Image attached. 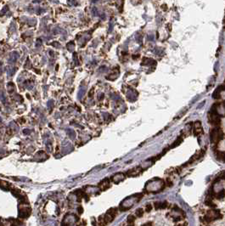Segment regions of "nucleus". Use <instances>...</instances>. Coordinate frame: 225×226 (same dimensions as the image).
<instances>
[{
	"label": "nucleus",
	"mask_w": 225,
	"mask_h": 226,
	"mask_svg": "<svg viewBox=\"0 0 225 226\" xmlns=\"http://www.w3.org/2000/svg\"><path fill=\"white\" fill-rule=\"evenodd\" d=\"M224 137V134L223 130L218 127L214 128L212 129L210 132V139H211V142L214 145H217V143H219Z\"/></svg>",
	"instance_id": "nucleus-1"
},
{
	"label": "nucleus",
	"mask_w": 225,
	"mask_h": 226,
	"mask_svg": "<svg viewBox=\"0 0 225 226\" xmlns=\"http://www.w3.org/2000/svg\"><path fill=\"white\" fill-rule=\"evenodd\" d=\"M223 215L220 213V211L217 210V209H213V210H209L207 213H206L205 217L201 218V220H204L206 224L211 223L216 219H219V218H222Z\"/></svg>",
	"instance_id": "nucleus-2"
},
{
	"label": "nucleus",
	"mask_w": 225,
	"mask_h": 226,
	"mask_svg": "<svg viewBox=\"0 0 225 226\" xmlns=\"http://www.w3.org/2000/svg\"><path fill=\"white\" fill-rule=\"evenodd\" d=\"M194 133L195 135H201L203 134V130H202V127L201 124L200 122H195L194 124Z\"/></svg>",
	"instance_id": "nucleus-3"
},
{
	"label": "nucleus",
	"mask_w": 225,
	"mask_h": 226,
	"mask_svg": "<svg viewBox=\"0 0 225 226\" xmlns=\"http://www.w3.org/2000/svg\"><path fill=\"white\" fill-rule=\"evenodd\" d=\"M167 205L168 203L167 202H155V207L156 209H165L167 207Z\"/></svg>",
	"instance_id": "nucleus-4"
},
{
	"label": "nucleus",
	"mask_w": 225,
	"mask_h": 226,
	"mask_svg": "<svg viewBox=\"0 0 225 226\" xmlns=\"http://www.w3.org/2000/svg\"><path fill=\"white\" fill-rule=\"evenodd\" d=\"M205 203H206V206H208L210 207H213V208H215V207H217V205L214 203V202L212 201V197H210V196H208L207 199H206Z\"/></svg>",
	"instance_id": "nucleus-5"
},
{
	"label": "nucleus",
	"mask_w": 225,
	"mask_h": 226,
	"mask_svg": "<svg viewBox=\"0 0 225 226\" xmlns=\"http://www.w3.org/2000/svg\"><path fill=\"white\" fill-rule=\"evenodd\" d=\"M141 172V168L140 167H136L134 168V169L129 171V174H128V175L129 176H135V175H138L139 173Z\"/></svg>",
	"instance_id": "nucleus-6"
},
{
	"label": "nucleus",
	"mask_w": 225,
	"mask_h": 226,
	"mask_svg": "<svg viewBox=\"0 0 225 226\" xmlns=\"http://www.w3.org/2000/svg\"><path fill=\"white\" fill-rule=\"evenodd\" d=\"M214 197H216L217 199H223V198H224V197H225V191H224V190H222V191H219L218 193H215Z\"/></svg>",
	"instance_id": "nucleus-7"
},
{
	"label": "nucleus",
	"mask_w": 225,
	"mask_h": 226,
	"mask_svg": "<svg viewBox=\"0 0 225 226\" xmlns=\"http://www.w3.org/2000/svg\"><path fill=\"white\" fill-rule=\"evenodd\" d=\"M217 158L221 161H224L225 162V153L224 152H217Z\"/></svg>",
	"instance_id": "nucleus-8"
},
{
	"label": "nucleus",
	"mask_w": 225,
	"mask_h": 226,
	"mask_svg": "<svg viewBox=\"0 0 225 226\" xmlns=\"http://www.w3.org/2000/svg\"><path fill=\"white\" fill-rule=\"evenodd\" d=\"M144 213V210L143 209V208H138V209L136 210V216H137L138 218L143 217Z\"/></svg>",
	"instance_id": "nucleus-9"
},
{
	"label": "nucleus",
	"mask_w": 225,
	"mask_h": 226,
	"mask_svg": "<svg viewBox=\"0 0 225 226\" xmlns=\"http://www.w3.org/2000/svg\"><path fill=\"white\" fill-rule=\"evenodd\" d=\"M182 140H183V139H182V138L181 137H179V138H178L177 139H176V141H175L173 144L171 145V147H172V148H174V147H176L177 145H178L180 144V143L182 142Z\"/></svg>",
	"instance_id": "nucleus-10"
},
{
	"label": "nucleus",
	"mask_w": 225,
	"mask_h": 226,
	"mask_svg": "<svg viewBox=\"0 0 225 226\" xmlns=\"http://www.w3.org/2000/svg\"><path fill=\"white\" fill-rule=\"evenodd\" d=\"M134 220H135V216H133V215H130V216H128L127 221H128V223H129V224H133Z\"/></svg>",
	"instance_id": "nucleus-11"
},
{
	"label": "nucleus",
	"mask_w": 225,
	"mask_h": 226,
	"mask_svg": "<svg viewBox=\"0 0 225 226\" xmlns=\"http://www.w3.org/2000/svg\"><path fill=\"white\" fill-rule=\"evenodd\" d=\"M152 210V205L151 204H147L145 207V211L147 212V213H149Z\"/></svg>",
	"instance_id": "nucleus-12"
},
{
	"label": "nucleus",
	"mask_w": 225,
	"mask_h": 226,
	"mask_svg": "<svg viewBox=\"0 0 225 226\" xmlns=\"http://www.w3.org/2000/svg\"><path fill=\"white\" fill-rule=\"evenodd\" d=\"M166 183L167 184V185L168 186H171V185H173V183H172V180H171L170 178H167V180H166Z\"/></svg>",
	"instance_id": "nucleus-13"
},
{
	"label": "nucleus",
	"mask_w": 225,
	"mask_h": 226,
	"mask_svg": "<svg viewBox=\"0 0 225 226\" xmlns=\"http://www.w3.org/2000/svg\"><path fill=\"white\" fill-rule=\"evenodd\" d=\"M219 178H222V179H224V180H225V172H224V173H223L222 174L220 175Z\"/></svg>",
	"instance_id": "nucleus-14"
},
{
	"label": "nucleus",
	"mask_w": 225,
	"mask_h": 226,
	"mask_svg": "<svg viewBox=\"0 0 225 226\" xmlns=\"http://www.w3.org/2000/svg\"><path fill=\"white\" fill-rule=\"evenodd\" d=\"M94 2H96V1H95V0H94Z\"/></svg>",
	"instance_id": "nucleus-15"
}]
</instances>
